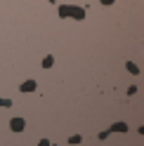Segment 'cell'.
Wrapping results in <instances>:
<instances>
[{
    "instance_id": "6da1fadb",
    "label": "cell",
    "mask_w": 144,
    "mask_h": 146,
    "mask_svg": "<svg viewBox=\"0 0 144 146\" xmlns=\"http://www.w3.org/2000/svg\"><path fill=\"white\" fill-rule=\"evenodd\" d=\"M24 125H26V123H24V118H12V123H10V127H12L14 132H21V130H24Z\"/></svg>"
},
{
    "instance_id": "7a4b0ae2",
    "label": "cell",
    "mask_w": 144,
    "mask_h": 146,
    "mask_svg": "<svg viewBox=\"0 0 144 146\" xmlns=\"http://www.w3.org/2000/svg\"><path fill=\"white\" fill-rule=\"evenodd\" d=\"M33 90H35V80H26L21 85V92H33Z\"/></svg>"
},
{
    "instance_id": "3957f363",
    "label": "cell",
    "mask_w": 144,
    "mask_h": 146,
    "mask_svg": "<svg viewBox=\"0 0 144 146\" xmlns=\"http://www.w3.org/2000/svg\"><path fill=\"white\" fill-rule=\"evenodd\" d=\"M69 14H73L76 19H83V17H85V12H83V10H76V7H73V10L69 7Z\"/></svg>"
},
{
    "instance_id": "277c9868",
    "label": "cell",
    "mask_w": 144,
    "mask_h": 146,
    "mask_svg": "<svg viewBox=\"0 0 144 146\" xmlns=\"http://www.w3.org/2000/svg\"><path fill=\"white\" fill-rule=\"evenodd\" d=\"M52 64H55V59H52V57H45V59H43V66H45V68H50Z\"/></svg>"
},
{
    "instance_id": "5b68a950",
    "label": "cell",
    "mask_w": 144,
    "mask_h": 146,
    "mask_svg": "<svg viewBox=\"0 0 144 146\" xmlns=\"http://www.w3.org/2000/svg\"><path fill=\"white\" fill-rule=\"evenodd\" d=\"M102 5H113V0H102Z\"/></svg>"
},
{
    "instance_id": "8992f818",
    "label": "cell",
    "mask_w": 144,
    "mask_h": 146,
    "mask_svg": "<svg viewBox=\"0 0 144 146\" xmlns=\"http://www.w3.org/2000/svg\"><path fill=\"white\" fill-rule=\"evenodd\" d=\"M0 104H3V102H0Z\"/></svg>"
}]
</instances>
